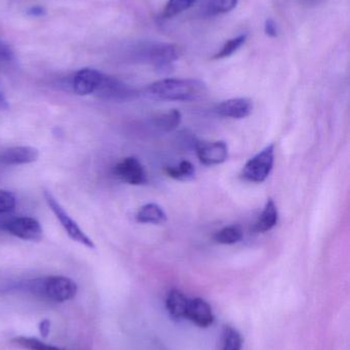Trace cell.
Masks as SVG:
<instances>
[{
	"mask_svg": "<svg viewBox=\"0 0 350 350\" xmlns=\"http://www.w3.org/2000/svg\"><path fill=\"white\" fill-rule=\"evenodd\" d=\"M205 92L207 86L199 80L176 78L158 80L145 90L149 98L168 102H191L201 98Z\"/></svg>",
	"mask_w": 350,
	"mask_h": 350,
	"instance_id": "cell-1",
	"label": "cell"
},
{
	"mask_svg": "<svg viewBox=\"0 0 350 350\" xmlns=\"http://www.w3.org/2000/svg\"><path fill=\"white\" fill-rule=\"evenodd\" d=\"M179 55V47L173 43L147 41L138 43L135 47V57L144 63L154 66L156 71L160 74L172 72Z\"/></svg>",
	"mask_w": 350,
	"mask_h": 350,
	"instance_id": "cell-2",
	"label": "cell"
},
{
	"mask_svg": "<svg viewBox=\"0 0 350 350\" xmlns=\"http://www.w3.org/2000/svg\"><path fill=\"white\" fill-rule=\"evenodd\" d=\"M26 289L42 299L53 302L68 301L77 294L75 282L62 275L32 280L26 284Z\"/></svg>",
	"mask_w": 350,
	"mask_h": 350,
	"instance_id": "cell-3",
	"label": "cell"
},
{
	"mask_svg": "<svg viewBox=\"0 0 350 350\" xmlns=\"http://www.w3.org/2000/svg\"><path fill=\"white\" fill-rule=\"evenodd\" d=\"M275 147L267 146L260 153L251 158L242 168V177L250 183H261L266 180L275 165Z\"/></svg>",
	"mask_w": 350,
	"mask_h": 350,
	"instance_id": "cell-4",
	"label": "cell"
},
{
	"mask_svg": "<svg viewBox=\"0 0 350 350\" xmlns=\"http://www.w3.org/2000/svg\"><path fill=\"white\" fill-rule=\"evenodd\" d=\"M43 196H45V201H47L49 209L53 212L69 238L73 240L74 242L79 243V244L84 245L88 248H96L92 239L86 236L84 230L79 228V226L70 217L69 214L62 207L61 204L53 197V193L49 191H43Z\"/></svg>",
	"mask_w": 350,
	"mask_h": 350,
	"instance_id": "cell-5",
	"label": "cell"
},
{
	"mask_svg": "<svg viewBox=\"0 0 350 350\" xmlns=\"http://www.w3.org/2000/svg\"><path fill=\"white\" fill-rule=\"evenodd\" d=\"M4 228L21 240L39 242L43 237V230L38 220L29 216L14 218L6 222Z\"/></svg>",
	"mask_w": 350,
	"mask_h": 350,
	"instance_id": "cell-6",
	"label": "cell"
},
{
	"mask_svg": "<svg viewBox=\"0 0 350 350\" xmlns=\"http://www.w3.org/2000/svg\"><path fill=\"white\" fill-rule=\"evenodd\" d=\"M113 174L119 180L127 185H145L148 180L145 168L136 157H127L121 160L114 166Z\"/></svg>",
	"mask_w": 350,
	"mask_h": 350,
	"instance_id": "cell-7",
	"label": "cell"
},
{
	"mask_svg": "<svg viewBox=\"0 0 350 350\" xmlns=\"http://www.w3.org/2000/svg\"><path fill=\"white\" fill-rule=\"evenodd\" d=\"M105 74L96 69L84 68L74 75L72 88L77 96H90L96 94L102 83Z\"/></svg>",
	"mask_w": 350,
	"mask_h": 350,
	"instance_id": "cell-8",
	"label": "cell"
},
{
	"mask_svg": "<svg viewBox=\"0 0 350 350\" xmlns=\"http://www.w3.org/2000/svg\"><path fill=\"white\" fill-rule=\"evenodd\" d=\"M195 150H197L199 161L203 165H219L228 159V146L225 142H214V143L197 142Z\"/></svg>",
	"mask_w": 350,
	"mask_h": 350,
	"instance_id": "cell-9",
	"label": "cell"
},
{
	"mask_svg": "<svg viewBox=\"0 0 350 350\" xmlns=\"http://www.w3.org/2000/svg\"><path fill=\"white\" fill-rule=\"evenodd\" d=\"M97 96L103 100H127L136 96V92L127 84L110 76L104 75L100 88L96 92Z\"/></svg>",
	"mask_w": 350,
	"mask_h": 350,
	"instance_id": "cell-10",
	"label": "cell"
},
{
	"mask_svg": "<svg viewBox=\"0 0 350 350\" xmlns=\"http://www.w3.org/2000/svg\"><path fill=\"white\" fill-rule=\"evenodd\" d=\"M38 150L29 146H18L0 153V163L8 166L26 165L38 160Z\"/></svg>",
	"mask_w": 350,
	"mask_h": 350,
	"instance_id": "cell-11",
	"label": "cell"
},
{
	"mask_svg": "<svg viewBox=\"0 0 350 350\" xmlns=\"http://www.w3.org/2000/svg\"><path fill=\"white\" fill-rule=\"evenodd\" d=\"M186 319H188L199 328H209L215 321L211 306L201 298L189 299Z\"/></svg>",
	"mask_w": 350,
	"mask_h": 350,
	"instance_id": "cell-12",
	"label": "cell"
},
{
	"mask_svg": "<svg viewBox=\"0 0 350 350\" xmlns=\"http://www.w3.org/2000/svg\"><path fill=\"white\" fill-rule=\"evenodd\" d=\"M215 110L218 115L226 118L244 119L252 114L253 103L246 98H230L217 105Z\"/></svg>",
	"mask_w": 350,
	"mask_h": 350,
	"instance_id": "cell-13",
	"label": "cell"
},
{
	"mask_svg": "<svg viewBox=\"0 0 350 350\" xmlns=\"http://www.w3.org/2000/svg\"><path fill=\"white\" fill-rule=\"evenodd\" d=\"M189 299L179 290H172L168 294L166 300V308L171 318L175 321L186 319L187 308Z\"/></svg>",
	"mask_w": 350,
	"mask_h": 350,
	"instance_id": "cell-14",
	"label": "cell"
},
{
	"mask_svg": "<svg viewBox=\"0 0 350 350\" xmlns=\"http://www.w3.org/2000/svg\"><path fill=\"white\" fill-rule=\"evenodd\" d=\"M136 220L140 224H166L168 217L160 206L149 203L140 208L136 214Z\"/></svg>",
	"mask_w": 350,
	"mask_h": 350,
	"instance_id": "cell-15",
	"label": "cell"
},
{
	"mask_svg": "<svg viewBox=\"0 0 350 350\" xmlns=\"http://www.w3.org/2000/svg\"><path fill=\"white\" fill-rule=\"evenodd\" d=\"M279 221V211L273 199H269L261 213L260 217L255 224V232H265L273 230Z\"/></svg>",
	"mask_w": 350,
	"mask_h": 350,
	"instance_id": "cell-16",
	"label": "cell"
},
{
	"mask_svg": "<svg viewBox=\"0 0 350 350\" xmlns=\"http://www.w3.org/2000/svg\"><path fill=\"white\" fill-rule=\"evenodd\" d=\"M166 174L180 181H190L195 179V167L189 161H181L178 165L166 167Z\"/></svg>",
	"mask_w": 350,
	"mask_h": 350,
	"instance_id": "cell-17",
	"label": "cell"
},
{
	"mask_svg": "<svg viewBox=\"0 0 350 350\" xmlns=\"http://www.w3.org/2000/svg\"><path fill=\"white\" fill-rule=\"evenodd\" d=\"M182 115L178 110H172L170 112L160 115L154 119V124L158 129L170 133L175 131L180 125Z\"/></svg>",
	"mask_w": 350,
	"mask_h": 350,
	"instance_id": "cell-18",
	"label": "cell"
},
{
	"mask_svg": "<svg viewBox=\"0 0 350 350\" xmlns=\"http://www.w3.org/2000/svg\"><path fill=\"white\" fill-rule=\"evenodd\" d=\"M244 234L240 226H230L222 228L219 232H216L214 240L219 244L232 245L242 241Z\"/></svg>",
	"mask_w": 350,
	"mask_h": 350,
	"instance_id": "cell-19",
	"label": "cell"
},
{
	"mask_svg": "<svg viewBox=\"0 0 350 350\" xmlns=\"http://www.w3.org/2000/svg\"><path fill=\"white\" fill-rule=\"evenodd\" d=\"M197 1V0H168L162 12V16L166 18H172L179 16L189 10L191 6L195 5Z\"/></svg>",
	"mask_w": 350,
	"mask_h": 350,
	"instance_id": "cell-20",
	"label": "cell"
},
{
	"mask_svg": "<svg viewBox=\"0 0 350 350\" xmlns=\"http://www.w3.org/2000/svg\"><path fill=\"white\" fill-rule=\"evenodd\" d=\"M247 38H248V35L247 34H240L238 36L234 37V38L229 39V40L226 41L225 44L222 46V49L214 55V59H226V57H229L230 55H234V53L238 51L242 45L245 44V42L247 41Z\"/></svg>",
	"mask_w": 350,
	"mask_h": 350,
	"instance_id": "cell-21",
	"label": "cell"
},
{
	"mask_svg": "<svg viewBox=\"0 0 350 350\" xmlns=\"http://www.w3.org/2000/svg\"><path fill=\"white\" fill-rule=\"evenodd\" d=\"M12 343L27 350H63L53 345H45L36 338H29V337H16L12 339Z\"/></svg>",
	"mask_w": 350,
	"mask_h": 350,
	"instance_id": "cell-22",
	"label": "cell"
},
{
	"mask_svg": "<svg viewBox=\"0 0 350 350\" xmlns=\"http://www.w3.org/2000/svg\"><path fill=\"white\" fill-rule=\"evenodd\" d=\"M242 335L232 327H226L223 334V349L222 350H242Z\"/></svg>",
	"mask_w": 350,
	"mask_h": 350,
	"instance_id": "cell-23",
	"label": "cell"
},
{
	"mask_svg": "<svg viewBox=\"0 0 350 350\" xmlns=\"http://www.w3.org/2000/svg\"><path fill=\"white\" fill-rule=\"evenodd\" d=\"M238 0H211L210 8L214 14H227L238 5Z\"/></svg>",
	"mask_w": 350,
	"mask_h": 350,
	"instance_id": "cell-24",
	"label": "cell"
},
{
	"mask_svg": "<svg viewBox=\"0 0 350 350\" xmlns=\"http://www.w3.org/2000/svg\"><path fill=\"white\" fill-rule=\"evenodd\" d=\"M16 196L8 191H0V214L8 213L16 208Z\"/></svg>",
	"mask_w": 350,
	"mask_h": 350,
	"instance_id": "cell-25",
	"label": "cell"
},
{
	"mask_svg": "<svg viewBox=\"0 0 350 350\" xmlns=\"http://www.w3.org/2000/svg\"><path fill=\"white\" fill-rule=\"evenodd\" d=\"M264 31L265 34H266L267 36L271 37V38H275V37H277V24H275V22L273 18H268V20H266L264 25Z\"/></svg>",
	"mask_w": 350,
	"mask_h": 350,
	"instance_id": "cell-26",
	"label": "cell"
},
{
	"mask_svg": "<svg viewBox=\"0 0 350 350\" xmlns=\"http://www.w3.org/2000/svg\"><path fill=\"white\" fill-rule=\"evenodd\" d=\"M39 333H40L41 336L43 338H47L49 335V332H51V322L49 320L41 321L40 324H39Z\"/></svg>",
	"mask_w": 350,
	"mask_h": 350,
	"instance_id": "cell-27",
	"label": "cell"
},
{
	"mask_svg": "<svg viewBox=\"0 0 350 350\" xmlns=\"http://www.w3.org/2000/svg\"><path fill=\"white\" fill-rule=\"evenodd\" d=\"M29 14L31 16H42L45 14V10L42 8H39V6H35V8H32L29 10Z\"/></svg>",
	"mask_w": 350,
	"mask_h": 350,
	"instance_id": "cell-28",
	"label": "cell"
},
{
	"mask_svg": "<svg viewBox=\"0 0 350 350\" xmlns=\"http://www.w3.org/2000/svg\"><path fill=\"white\" fill-rule=\"evenodd\" d=\"M8 100H6L5 96H4V94H2L1 90H0V109H2V110H8Z\"/></svg>",
	"mask_w": 350,
	"mask_h": 350,
	"instance_id": "cell-29",
	"label": "cell"
}]
</instances>
